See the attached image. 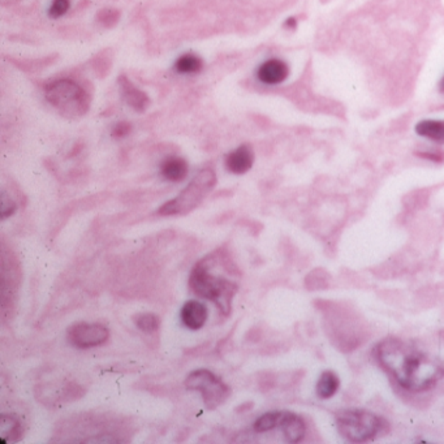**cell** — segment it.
Segmentation results:
<instances>
[{
	"mask_svg": "<svg viewBox=\"0 0 444 444\" xmlns=\"http://www.w3.org/2000/svg\"><path fill=\"white\" fill-rule=\"evenodd\" d=\"M378 363L396 382L413 392L434 387L444 374L443 365L436 363L419 348L396 338H388L374 349Z\"/></svg>",
	"mask_w": 444,
	"mask_h": 444,
	"instance_id": "1",
	"label": "cell"
},
{
	"mask_svg": "<svg viewBox=\"0 0 444 444\" xmlns=\"http://www.w3.org/2000/svg\"><path fill=\"white\" fill-rule=\"evenodd\" d=\"M189 288L195 296L211 300L223 314L228 315L231 312V301L237 291V284L210 274L207 261L203 259L195 265L189 276Z\"/></svg>",
	"mask_w": 444,
	"mask_h": 444,
	"instance_id": "2",
	"label": "cell"
},
{
	"mask_svg": "<svg viewBox=\"0 0 444 444\" xmlns=\"http://www.w3.org/2000/svg\"><path fill=\"white\" fill-rule=\"evenodd\" d=\"M50 105L67 118H80L88 113L90 97L77 82L69 79L54 81L45 89Z\"/></svg>",
	"mask_w": 444,
	"mask_h": 444,
	"instance_id": "3",
	"label": "cell"
},
{
	"mask_svg": "<svg viewBox=\"0 0 444 444\" xmlns=\"http://www.w3.org/2000/svg\"><path fill=\"white\" fill-rule=\"evenodd\" d=\"M217 184V175L211 169H205L198 172L190 184L175 197L173 200L164 203L158 214L163 217L184 215L186 212L194 210L205 197L210 193L211 189Z\"/></svg>",
	"mask_w": 444,
	"mask_h": 444,
	"instance_id": "4",
	"label": "cell"
},
{
	"mask_svg": "<svg viewBox=\"0 0 444 444\" xmlns=\"http://www.w3.org/2000/svg\"><path fill=\"white\" fill-rule=\"evenodd\" d=\"M340 436L349 442L363 443L380 436L383 420L366 411H343L336 414Z\"/></svg>",
	"mask_w": 444,
	"mask_h": 444,
	"instance_id": "5",
	"label": "cell"
},
{
	"mask_svg": "<svg viewBox=\"0 0 444 444\" xmlns=\"http://www.w3.org/2000/svg\"><path fill=\"white\" fill-rule=\"evenodd\" d=\"M186 387L190 391H198L209 409H215L222 405L231 394L226 383L207 369H198L190 372L186 378Z\"/></svg>",
	"mask_w": 444,
	"mask_h": 444,
	"instance_id": "6",
	"label": "cell"
},
{
	"mask_svg": "<svg viewBox=\"0 0 444 444\" xmlns=\"http://www.w3.org/2000/svg\"><path fill=\"white\" fill-rule=\"evenodd\" d=\"M67 336L73 347L88 349L105 344L110 332L107 327L99 323H77L68 330Z\"/></svg>",
	"mask_w": 444,
	"mask_h": 444,
	"instance_id": "7",
	"label": "cell"
},
{
	"mask_svg": "<svg viewBox=\"0 0 444 444\" xmlns=\"http://www.w3.org/2000/svg\"><path fill=\"white\" fill-rule=\"evenodd\" d=\"M180 317L181 322L189 330H200L207 321L209 310L205 304L197 300H190L184 304Z\"/></svg>",
	"mask_w": 444,
	"mask_h": 444,
	"instance_id": "8",
	"label": "cell"
},
{
	"mask_svg": "<svg viewBox=\"0 0 444 444\" xmlns=\"http://www.w3.org/2000/svg\"><path fill=\"white\" fill-rule=\"evenodd\" d=\"M290 74L288 65L280 59H270L258 68V80L265 85H279L287 80Z\"/></svg>",
	"mask_w": 444,
	"mask_h": 444,
	"instance_id": "9",
	"label": "cell"
},
{
	"mask_svg": "<svg viewBox=\"0 0 444 444\" xmlns=\"http://www.w3.org/2000/svg\"><path fill=\"white\" fill-rule=\"evenodd\" d=\"M279 428L290 443H299L307 436V423L300 416L292 412H282Z\"/></svg>",
	"mask_w": 444,
	"mask_h": 444,
	"instance_id": "10",
	"label": "cell"
},
{
	"mask_svg": "<svg viewBox=\"0 0 444 444\" xmlns=\"http://www.w3.org/2000/svg\"><path fill=\"white\" fill-rule=\"evenodd\" d=\"M119 88H120L121 97L133 110H136L138 113H144L149 107L150 101L146 96V93L136 88L127 76H120Z\"/></svg>",
	"mask_w": 444,
	"mask_h": 444,
	"instance_id": "11",
	"label": "cell"
},
{
	"mask_svg": "<svg viewBox=\"0 0 444 444\" xmlns=\"http://www.w3.org/2000/svg\"><path fill=\"white\" fill-rule=\"evenodd\" d=\"M253 161H254V153L251 146H239L237 149H234V152L227 155V170L234 175H242L251 170Z\"/></svg>",
	"mask_w": 444,
	"mask_h": 444,
	"instance_id": "12",
	"label": "cell"
},
{
	"mask_svg": "<svg viewBox=\"0 0 444 444\" xmlns=\"http://www.w3.org/2000/svg\"><path fill=\"white\" fill-rule=\"evenodd\" d=\"M188 161L178 156L167 158L161 166V176L172 183L183 181L188 175Z\"/></svg>",
	"mask_w": 444,
	"mask_h": 444,
	"instance_id": "13",
	"label": "cell"
},
{
	"mask_svg": "<svg viewBox=\"0 0 444 444\" xmlns=\"http://www.w3.org/2000/svg\"><path fill=\"white\" fill-rule=\"evenodd\" d=\"M21 436V422L16 416L3 414L0 417V442H15Z\"/></svg>",
	"mask_w": 444,
	"mask_h": 444,
	"instance_id": "14",
	"label": "cell"
},
{
	"mask_svg": "<svg viewBox=\"0 0 444 444\" xmlns=\"http://www.w3.org/2000/svg\"><path fill=\"white\" fill-rule=\"evenodd\" d=\"M416 132L421 137L444 144V120H422L416 125Z\"/></svg>",
	"mask_w": 444,
	"mask_h": 444,
	"instance_id": "15",
	"label": "cell"
},
{
	"mask_svg": "<svg viewBox=\"0 0 444 444\" xmlns=\"http://www.w3.org/2000/svg\"><path fill=\"white\" fill-rule=\"evenodd\" d=\"M340 387L339 377L334 372H323L317 382V395L321 399H331Z\"/></svg>",
	"mask_w": 444,
	"mask_h": 444,
	"instance_id": "16",
	"label": "cell"
},
{
	"mask_svg": "<svg viewBox=\"0 0 444 444\" xmlns=\"http://www.w3.org/2000/svg\"><path fill=\"white\" fill-rule=\"evenodd\" d=\"M175 69L181 74H195L202 69V60L193 54H186L176 60Z\"/></svg>",
	"mask_w": 444,
	"mask_h": 444,
	"instance_id": "17",
	"label": "cell"
},
{
	"mask_svg": "<svg viewBox=\"0 0 444 444\" xmlns=\"http://www.w3.org/2000/svg\"><path fill=\"white\" fill-rule=\"evenodd\" d=\"M282 419V412L274 411V412H268L263 416H261L258 420L254 422V430L257 433H267L270 430H274L275 428L279 426Z\"/></svg>",
	"mask_w": 444,
	"mask_h": 444,
	"instance_id": "18",
	"label": "cell"
},
{
	"mask_svg": "<svg viewBox=\"0 0 444 444\" xmlns=\"http://www.w3.org/2000/svg\"><path fill=\"white\" fill-rule=\"evenodd\" d=\"M133 321L136 323L138 329L141 331L146 332V334L156 331L159 329V324H161L159 317L153 314V313H141V314L136 315L133 318Z\"/></svg>",
	"mask_w": 444,
	"mask_h": 444,
	"instance_id": "19",
	"label": "cell"
},
{
	"mask_svg": "<svg viewBox=\"0 0 444 444\" xmlns=\"http://www.w3.org/2000/svg\"><path fill=\"white\" fill-rule=\"evenodd\" d=\"M71 7V1L69 0H54L51 7H50V16L54 17V18H59V17L63 16L68 9Z\"/></svg>",
	"mask_w": 444,
	"mask_h": 444,
	"instance_id": "20",
	"label": "cell"
},
{
	"mask_svg": "<svg viewBox=\"0 0 444 444\" xmlns=\"http://www.w3.org/2000/svg\"><path fill=\"white\" fill-rule=\"evenodd\" d=\"M16 211V203L9 198L6 192L1 193V218L7 219Z\"/></svg>",
	"mask_w": 444,
	"mask_h": 444,
	"instance_id": "21",
	"label": "cell"
},
{
	"mask_svg": "<svg viewBox=\"0 0 444 444\" xmlns=\"http://www.w3.org/2000/svg\"><path fill=\"white\" fill-rule=\"evenodd\" d=\"M132 130L130 123L127 121H120L118 123L113 130V136L116 138L127 137Z\"/></svg>",
	"mask_w": 444,
	"mask_h": 444,
	"instance_id": "22",
	"label": "cell"
},
{
	"mask_svg": "<svg viewBox=\"0 0 444 444\" xmlns=\"http://www.w3.org/2000/svg\"><path fill=\"white\" fill-rule=\"evenodd\" d=\"M419 155H420L421 158H426V159H428V161H443V156H442V155H439V154L420 153L419 154Z\"/></svg>",
	"mask_w": 444,
	"mask_h": 444,
	"instance_id": "23",
	"label": "cell"
},
{
	"mask_svg": "<svg viewBox=\"0 0 444 444\" xmlns=\"http://www.w3.org/2000/svg\"><path fill=\"white\" fill-rule=\"evenodd\" d=\"M296 24H297V23H296V20H295L293 17L288 18V20L285 21V26H287V28H296Z\"/></svg>",
	"mask_w": 444,
	"mask_h": 444,
	"instance_id": "24",
	"label": "cell"
},
{
	"mask_svg": "<svg viewBox=\"0 0 444 444\" xmlns=\"http://www.w3.org/2000/svg\"><path fill=\"white\" fill-rule=\"evenodd\" d=\"M439 90H440V91H442V93H443L444 94V76L443 79L440 80V84H439Z\"/></svg>",
	"mask_w": 444,
	"mask_h": 444,
	"instance_id": "25",
	"label": "cell"
},
{
	"mask_svg": "<svg viewBox=\"0 0 444 444\" xmlns=\"http://www.w3.org/2000/svg\"><path fill=\"white\" fill-rule=\"evenodd\" d=\"M443 108H444V106H443Z\"/></svg>",
	"mask_w": 444,
	"mask_h": 444,
	"instance_id": "26",
	"label": "cell"
}]
</instances>
